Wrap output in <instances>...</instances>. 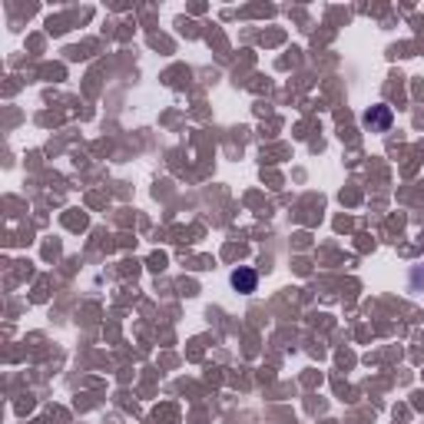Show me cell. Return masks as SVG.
I'll use <instances>...</instances> for the list:
<instances>
[{
    "mask_svg": "<svg viewBox=\"0 0 424 424\" xmlns=\"http://www.w3.org/2000/svg\"><path fill=\"white\" fill-rule=\"evenodd\" d=\"M361 123H365L371 133H388V129H391V123H395V113H391V106L375 103L371 110H365Z\"/></svg>",
    "mask_w": 424,
    "mask_h": 424,
    "instance_id": "1",
    "label": "cell"
},
{
    "mask_svg": "<svg viewBox=\"0 0 424 424\" xmlns=\"http://www.w3.org/2000/svg\"><path fill=\"white\" fill-rule=\"evenodd\" d=\"M229 282H232V289H235V292H242V295H252V292L259 289V272L249 269V265H239V269L229 275Z\"/></svg>",
    "mask_w": 424,
    "mask_h": 424,
    "instance_id": "2",
    "label": "cell"
}]
</instances>
